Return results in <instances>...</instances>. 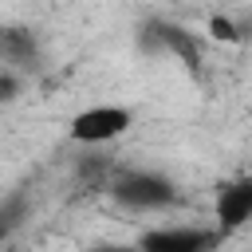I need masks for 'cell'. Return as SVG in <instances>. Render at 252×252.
<instances>
[{
	"label": "cell",
	"instance_id": "1",
	"mask_svg": "<svg viewBox=\"0 0 252 252\" xmlns=\"http://www.w3.org/2000/svg\"><path fill=\"white\" fill-rule=\"evenodd\" d=\"M110 193L118 205L126 209H138V213H150V209H165L177 201V189L165 173H154V169H122L114 181H110Z\"/></svg>",
	"mask_w": 252,
	"mask_h": 252
},
{
	"label": "cell",
	"instance_id": "2",
	"mask_svg": "<svg viewBox=\"0 0 252 252\" xmlns=\"http://www.w3.org/2000/svg\"><path fill=\"white\" fill-rule=\"evenodd\" d=\"M134 126V110L130 106H110V102H102V106H87V110H79L75 118H71V142H79V146H102V142H114L118 134H126Z\"/></svg>",
	"mask_w": 252,
	"mask_h": 252
},
{
	"label": "cell",
	"instance_id": "3",
	"mask_svg": "<svg viewBox=\"0 0 252 252\" xmlns=\"http://www.w3.org/2000/svg\"><path fill=\"white\" fill-rule=\"evenodd\" d=\"M213 244H217V232L193 228V224L150 228V232H142V240H138L142 252H209Z\"/></svg>",
	"mask_w": 252,
	"mask_h": 252
},
{
	"label": "cell",
	"instance_id": "4",
	"mask_svg": "<svg viewBox=\"0 0 252 252\" xmlns=\"http://www.w3.org/2000/svg\"><path fill=\"white\" fill-rule=\"evenodd\" d=\"M248 220H252V177L224 181L217 189V224H220V232H232Z\"/></svg>",
	"mask_w": 252,
	"mask_h": 252
},
{
	"label": "cell",
	"instance_id": "5",
	"mask_svg": "<svg viewBox=\"0 0 252 252\" xmlns=\"http://www.w3.org/2000/svg\"><path fill=\"white\" fill-rule=\"evenodd\" d=\"M4 59H8V67H16V63L28 67L35 59V43H32V35L24 28H8L4 32Z\"/></svg>",
	"mask_w": 252,
	"mask_h": 252
},
{
	"label": "cell",
	"instance_id": "6",
	"mask_svg": "<svg viewBox=\"0 0 252 252\" xmlns=\"http://www.w3.org/2000/svg\"><path fill=\"white\" fill-rule=\"evenodd\" d=\"M209 32H213L217 39H224V43H236V39H240L236 24H232V20H224V16H213V20H209Z\"/></svg>",
	"mask_w": 252,
	"mask_h": 252
},
{
	"label": "cell",
	"instance_id": "7",
	"mask_svg": "<svg viewBox=\"0 0 252 252\" xmlns=\"http://www.w3.org/2000/svg\"><path fill=\"white\" fill-rule=\"evenodd\" d=\"M16 87H20L16 71H12V67H4V71H0V98H4V102H12V98H16Z\"/></svg>",
	"mask_w": 252,
	"mask_h": 252
},
{
	"label": "cell",
	"instance_id": "8",
	"mask_svg": "<svg viewBox=\"0 0 252 252\" xmlns=\"http://www.w3.org/2000/svg\"><path fill=\"white\" fill-rule=\"evenodd\" d=\"M91 252H142L138 244L130 248V244H98V248H91Z\"/></svg>",
	"mask_w": 252,
	"mask_h": 252
}]
</instances>
